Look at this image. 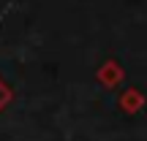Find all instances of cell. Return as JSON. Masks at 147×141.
Segmentation results:
<instances>
[{"label": "cell", "instance_id": "1", "mask_svg": "<svg viewBox=\"0 0 147 141\" xmlns=\"http://www.w3.org/2000/svg\"><path fill=\"white\" fill-rule=\"evenodd\" d=\"M98 79H101V84H106V87L120 84V82H123V68H120V63H115V60L104 63V65H101V71H98Z\"/></svg>", "mask_w": 147, "mask_h": 141}, {"label": "cell", "instance_id": "3", "mask_svg": "<svg viewBox=\"0 0 147 141\" xmlns=\"http://www.w3.org/2000/svg\"><path fill=\"white\" fill-rule=\"evenodd\" d=\"M8 100H11V90H8V87H5V84H3V82H0V109H3V106H5V103H8Z\"/></svg>", "mask_w": 147, "mask_h": 141}, {"label": "cell", "instance_id": "2", "mask_svg": "<svg viewBox=\"0 0 147 141\" xmlns=\"http://www.w3.org/2000/svg\"><path fill=\"white\" fill-rule=\"evenodd\" d=\"M120 106L128 114H136V111L144 109V95L139 92V90H125V92L120 95Z\"/></svg>", "mask_w": 147, "mask_h": 141}]
</instances>
